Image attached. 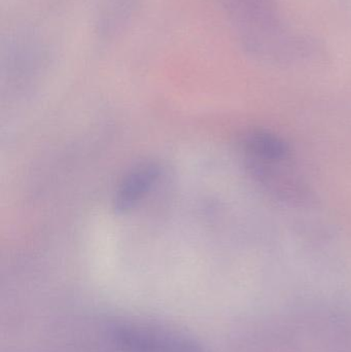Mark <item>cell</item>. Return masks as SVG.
<instances>
[{
    "mask_svg": "<svg viewBox=\"0 0 351 352\" xmlns=\"http://www.w3.org/2000/svg\"><path fill=\"white\" fill-rule=\"evenodd\" d=\"M241 160L249 175L264 192L286 204H300L309 186L290 144L274 132L249 130L239 142Z\"/></svg>",
    "mask_w": 351,
    "mask_h": 352,
    "instance_id": "obj_1",
    "label": "cell"
},
{
    "mask_svg": "<svg viewBox=\"0 0 351 352\" xmlns=\"http://www.w3.org/2000/svg\"><path fill=\"white\" fill-rule=\"evenodd\" d=\"M243 51L253 59L272 65H298L325 56L324 43L313 35L294 32L288 26L238 39Z\"/></svg>",
    "mask_w": 351,
    "mask_h": 352,
    "instance_id": "obj_2",
    "label": "cell"
},
{
    "mask_svg": "<svg viewBox=\"0 0 351 352\" xmlns=\"http://www.w3.org/2000/svg\"><path fill=\"white\" fill-rule=\"evenodd\" d=\"M113 339L121 352H204L197 340L183 333L146 324H122Z\"/></svg>",
    "mask_w": 351,
    "mask_h": 352,
    "instance_id": "obj_3",
    "label": "cell"
},
{
    "mask_svg": "<svg viewBox=\"0 0 351 352\" xmlns=\"http://www.w3.org/2000/svg\"><path fill=\"white\" fill-rule=\"evenodd\" d=\"M237 38L286 26L278 0H218Z\"/></svg>",
    "mask_w": 351,
    "mask_h": 352,
    "instance_id": "obj_4",
    "label": "cell"
},
{
    "mask_svg": "<svg viewBox=\"0 0 351 352\" xmlns=\"http://www.w3.org/2000/svg\"><path fill=\"white\" fill-rule=\"evenodd\" d=\"M160 176V169L154 164H144L133 169L117 188L115 197V210H131L150 192Z\"/></svg>",
    "mask_w": 351,
    "mask_h": 352,
    "instance_id": "obj_5",
    "label": "cell"
}]
</instances>
